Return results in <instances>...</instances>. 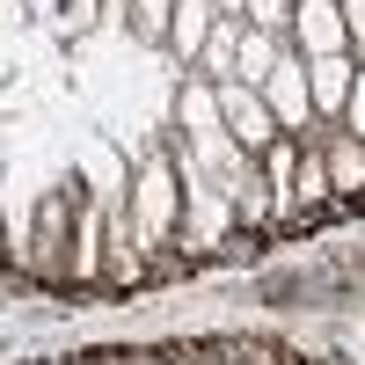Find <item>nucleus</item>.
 <instances>
[{"mask_svg": "<svg viewBox=\"0 0 365 365\" xmlns=\"http://www.w3.org/2000/svg\"><path fill=\"white\" fill-rule=\"evenodd\" d=\"M132 220L146 234V249H154V263H182L175 256V234H182V175H175V154H168V132L139 146L132 161Z\"/></svg>", "mask_w": 365, "mask_h": 365, "instance_id": "1", "label": "nucleus"}, {"mask_svg": "<svg viewBox=\"0 0 365 365\" xmlns=\"http://www.w3.org/2000/svg\"><path fill=\"white\" fill-rule=\"evenodd\" d=\"M168 154H175V175H182V234H175V256H182V263H190V256H220L227 241L241 234L227 182L212 175V168H197L182 139H168Z\"/></svg>", "mask_w": 365, "mask_h": 365, "instance_id": "2", "label": "nucleus"}, {"mask_svg": "<svg viewBox=\"0 0 365 365\" xmlns=\"http://www.w3.org/2000/svg\"><path fill=\"white\" fill-rule=\"evenodd\" d=\"M73 212H81V182H58V190H37V227H29L22 249V278H37L51 292H73Z\"/></svg>", "mask_w": 365, "mask_h": 365, "instance_id": "3", "label": "nucleus"}, {"mask_svg": "<svg viewBox=\"0 0 365 365\" xmlns=\"http://www.w3.org/2000/svg\"><path fill=\"white\" fill-rule=\"evenodd\" d=\"M73 182H81V197H88V205L125 212V205H132V161H125V146L103 139V132L73 139Z\"/></svg>", "mask_w": 365, "mask_h": 365, "instance_id": "4", "label": "nucleus"}, {"mask_svg": "<svg viewBox=\"0 0 365 365\" xmlns=\"http://www.w3.org/2000/svg\"><path fill=\"white\" fill-rule=\"evenodd\" d=\"M263 103H270V117H278V132H285V139H299V146H307V139L322 132V125H314V96H307V58H299L292 44L278 51V66H270Z\"/></svg>", "mask_w": 365, "mask_h": 365, "instance_id": "5", "label": "nucleus"}, {"mask_svg": "<svg viewBox=\"0 0 365 365\" xmlns=\"http://www.w3.org/2000/svg\"><path fill=\"white\" fill-rule=\"evenodd\" d=\"M220 125L234 132V146H249L256 161L285 139L278 117H270V103H263V88H249V81H220Z\"/></svg>", "mask_w": 365, "mask_h": 365, "instance_id": "6", "label": "nucleus"}, {"mask_svg": "<svg viewBox=\"0 0 365 365\" xmlns=\"http://www.w3.org/2000/svg\"><path fill=\"white\" fill-rule=\"evenodd\" d=\"M292 51L299 58H344L351 29H344V0H299L292 8ZM358 58V51H351Z\"/></svg>", "mask_w": 365, "mask_h": 365, "instance_id": "7", "label": "nucleus"}, {"mask_svg": "<svg viewBox=\"0 0 365 365\" xmlns=\"http://www.w3.org/2000/svg\"><path fill=\"white\" fill-rule=\"evenodd\" d=\"M358 73H365V58H351V51H344V58H307V96H314V125H322V132L344 125Z\"/></svg>", "mask_w": 365, "mask_h": 365, "instance_id": "8", "label": "nucleus"}, {"mask_svg": "<svg viewBox=\"0 0 365 365\" xmlns=\"http://www.w3.org/2000/svg\"><path fill=\"white\" fill-rule=\"evenodd\" d=\"M307 146H322L329 182H336V205H365V139H351L344 125H329V132H314Z\"/></svg>", "mask_w": 365, "mask_h": 365, "instance_id": "9", "label": "nucleus"}, {"mask_svg": "<svg viewBox=\"0 0 365 365\" xmlns=\"http://www.w3.org/2000/svg\"><path fill=\"white\" fill-rule=\"evenodd\" d=\"M110 278V212L88 205L73 212V285H103Z\"/></svg>", "mask_w": 365, "mask_h": 365, "instance_id": "10", "label": "nucleus"}, {"mask_svg": "<svg viewBox=\"0 0 365 365\" xmlns=\"http://www.w3.org/2000/svg\"><path fill=\"white\" fill-rule=\"evenodd\" d=\"M212 22H220V8H212V0H175V8H168V58H175V66L182 73H190L197 66V51H205V37H212Z\"/></svg>", "mask_w": 365, "mask_h": 365, "instance_id": "11", "label": "nucleus"}, {"mask_svg": "<svg viewBox=\"0 0 365 365\" xmlns=\"http://www.w3.org/2000/svg\"><path fill=\"white\" fill-rule=\"evenodd\" d=\"M234 220H241V234H278V190H270V175H263V161L234 182Z\"/></svg>", "mask_w": 365, "mask_h": 365, "instance_id": "12", "label": "nucleus"}, {"mask_svg": "<svg viewBox=\"0 0 365 365\" xmlns=\"http://www.w3.org/2000/svg\"><path fill=\"white\" fill-rule=\"evenodd\" d=\"M241 29H249V22H234V15H220V22H212V37H205V51H197V81H212V88H220V81H234V66H241Z\"/></svg>", "mask_w": 365, "mask_h": 365, "instance_id": "13", "label": "nucleus"}, {"mask_svg": "<svg viewBox=\"0 0 365 365\" xmlns=\"http://www.w3.org/2000/svg\"><path fill=\"white\" fill-rule=\"evenodd\" d=\"M278 51H285V37H263V29H241V66H234V81L263 88V81H270V66H278Z\"/></svg>", "mask_w": 365, "mask_h": 365, "instance_id": "14", "label": "nucleus"}, {"mask_svg": "<svg viewBox=\"0 0 365 365\" xmlns=\"http://www.w3.org/2000/svg\"><path fill=\"white\" fill-rule=\"evenodd\" d=\"M292 8H299V0H249V29H263V37H285V44H292Z\"/></svg>", "mask_w": 365, "mask_h": 365, "instance_id": "15", "label": "nucleus"}, {"mask_svg": "<svg viewBox=\"0 0 365 365\" xmlns=\"http://www.w3.org/2000/svg\"><path fill=\"white\" fill-rule=\"evenodd\" d=\"M132 8H139L132 37H139V44H168V8H175V0H132Z\"/></svg>", "mask_w": 365, "mask_h": 365, "instance_id": "16", "label": "nucleus"}, {"mask_svg": "<svg viewBox=\"0 0 365 365\" xmlns=\"http://www.w3.org/2000/svg\"><path fill=\"white\" fill-rule=\"evenodd\" d=\"M29 22H37V15H29V0H0V37H22Z\"/></svg>", "mask_w": 365, "mask_h": 365, "instance_id": "17", "label": "nucleus"}, {"mask_svg": "<svg viewBox=\"0 0 365 365\" xmlns=\"http://www.w3.org/2000/svg\"><path fill=\"white\" fill-rule=\"evenodd\" d=\"M344 29H351V51L365 58V0H344Z\"/></svg>", "mask_w": 365, "mask_h": 365, "instance_id": "18", "label": "nucleus"}, {"mask_svg": "<svg viewBox=\"0 0 365 365\" xmlns=\"http://www.w3.org/2000/svg\"><path fill=\"white\" fill-rule=\"evenodd\" d=\"M344 132H351V139H365V73H358V88H351V110H344Z\"/></svg>", "mask_w": 365, "mask_h": 365, "instance_id": "19", "label": "nucleus"}, {"mask_svg": "<svg viewBox=\"0 0 365 365\" xmlns=\"http://www.w3.org/2000/svg\"><path fill=\"white\" fill-rule=\"evenodd\" d=\"M58 8H66V0H29V15H37V22H58Z\"/></svg>", "mask_w": 365, "mask_h": 365, "instance_id": "20", "label": "nucleus"}, {"mask_svg": "<svg viewBox=\"0 0 365 365\" xmlns=\"http://www.w3.org/2000/svg\"><path fill=\"white\" fill-rule=\"evenodd\" d=\"M220 15H234V22H249V0H212Z\"/></svg>", "mask_w": 365, "mask_h": 365, "instance_id": "21", "label": "nucleus"}, {"mask_svg": "<svg viewBox=\"0 0 365 365\" xmlns=\"http://www.w3.org/2000/svg\"><path fill=\"white\" fill-rule=\"evenodd\" d=\"M168 365H205V358H197V351H175V358H168Z\"/></svg>", "mask_w": 365, "mask_h": 365, "instance_id": "22", "label": "nucleus"}, {"mask_svg": "<svg viewBox=\"0 0 365 365\" xmlns=\"http://www.w3.org/2000/svg\"><path fill=\"white\" fill-rule=\"evenodd\" d=\"M0 256H8V227H0Z\"/></svg>", "mask_w": 365, "mask_h": 365, "instance_id": "23", "label": "nucleus"}, {"mask_svg": "<svg viewBox=\"0 0 365 365\" xmlns=\"http://www.w3.org/2000/svg\"><path fill=\"white\" fill-rule=\"evenodd\" d=\"M110 365H132V358H110Z\"/></svg>", "mask_w": 365, "mask_h": 365, "instance_id": "24", "label": "nucleus"}]
</instances>
